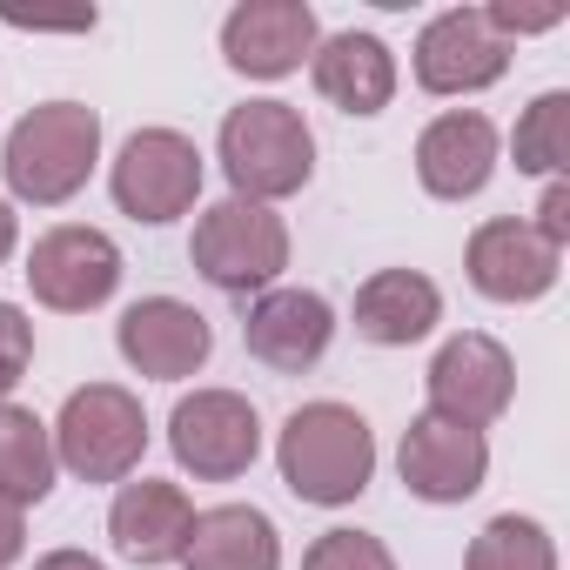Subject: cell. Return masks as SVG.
<instances>
[{
	"mask_svg": "<svg viewBox=\"0 0 570 570\" xmlns=\"http://www.w3.org/2000/svg\"><path fill=\"white\" fill-rule=\"evenodd\" d=\"M275 470L296 503L343 510L376 476V436H370L363 410H350V403H303L275 436Z\"/></svg>",
	"mask_w": 570,
	"mask_h": 570,
	"instance_id": "cell-1",
	"label": "cell"
},
{
	"mask_svg": "<svg viewBox=\"0 0 570 570\" xmlns=\"http://www.w3.org/2000/svg\"><path fill=\"white\" fill-rule=\"evenodd\" d=\"M101 161V115L88 101H41L8 128V148H0V175H8V195L28 208H61L88 188Z\"/></svg>",
	"mask_w": 570,
	"mask_h": 570,
	"instance_id": "cell-2",
	"label": "cell"
},
{
	"mask_svg": "<svg viewBox=\"0 0 570 570\" xmlns=\"http://www.w3.org/2000/svg\"><path fill=\"white\" fill-rule=\"evenodd\" d=\"M215 161H222V175H228V188L242 202L275 208L282 195H303L309 188V175H316V135H309L303 108H289V101H242V108L222 115Z\"/></svg>",
	"mask_w": 570,
	"mask_h": 570,
	"instance_id": "cell-3",
	"label": "cell"
},
{
	"mask_svg": "<svg viewBox=\"0 0 570 570\" xmlns=\"http://www.w3.org/2000/svg\"><path fill=\"white\" fill-rule=\"evenodd\" d=\"M188 262L222 296H262V289H275V275L289 268V222L262 202L228 195V202L195 215Z\"/></svg>",
	"mask_w": 570,
	"mask_h": 570,
	"instance_id": "cell-4",
	"label": "cell"
},
{
	"mask_svg": "<svg viewBox=\"0 0 570 570\" xmlns=\"http://www.w3.org/2000/svg\"><path fill=\"white\" fill-rule=\"evenodd\" d=\"M48 430H55V463L81 483H128L148 456V410L121 383L75 390Z\"/></svg>",
	"mask_w": 570,
	"mask_h": 570,
	"instance_id": "cell-5",
	"label": "cell"
},
{
	"mask_svg": "<svg viewBox=\"0 0 570 570\" xmlns=\"http://www.w3.org/2000/svg\"><path fill=\"white\" fill-rule=\"evenodd\" d=\"M108 195L121 215L161 228L202 202V148L181 128H135L108 161Z\"/></svg>",
	"mask_w": 570,
	"mask_h": 570,
	"instance_id": "cell-6",
	"label": "cell"
},
{
	"mask_svg": "<svg viewBox=\"0 0 570 570\" xmlns=\"http://www.w3.org/2000/svg\"><path fill=\"white\" fill-rule=\"evenodd\" d=\"M21 275H28V289H35L41 309H55V316H88V309L115 303L128 262H121V248H115L108 228L61 222V228H48V235L28 248V268H21Z\"/></svg>",
	"mask_w": 570,
	"mask_h": 570,
	"instance_id": "cell-7",
	"label": "cell"
},
{
	"mask_svg": "<svg viewBox=\"0 0 570 570\" xmlns=\"http://www.w3.org/2000/svg\"><path fill=\"white\" fill-rule=\"evenodd\" d=\"M168 450L195 483H235L262 456V416L242 390H195L168 416Z\"/></svg>",
	"mask_w": 570,
	"mask_h": 570,
	"instance_id": "cell-8",
	"label": "cell"
},
{
	"mask_svg": "<svg viewBox=\"0 0 570 570\" xmlns=\"http://www.w3.org/2000/svg\"><path fill=\"white\" fill-rule=\"evenodd\" d=\"M423 396H430V416L463 423V430H490L510 410V396H517V363H510V350L497 336L463 330V336H450L430 356Z\"/></svg>",
	"mask_w": 570,
	"mask_h": 570,
	"instance_id": "cell-9",
	"label": "cell"
},
{
	"mask_svg": "<svg viewBox=\"0 0 570 570\" xmlns=\"http://www.w3.org/2000/svg\"><path fill=\"white\" fill-rule=\"evenodd\" d=\"M416 88L423 95H483L510 75V41L483 21V8H450L436 21H423L416 48H410Z\"/></svg>",
	"mask_w": 570,
	"mask_h": 570,
	"instance_id": "cell-10",
	"label": "cell"
},
{
	"mask_svg": "<svg viewBox=\"0 0 570 570\" xmlns=\"http://www.w3.org/2000/svg\"><path fill=\"white\" fill-rule=\"evenodd\" d=\"M115 350H121V363H128L135 376H148V383H181V376H195V370L215 356V330H208V316H202L195 303H181V296H141V303L121 309Z\"/></svg>",
	"mask_w": 570,
	"mask_h": 570,
	"instance_id": "cell-11",
	"label": "cell"
},
{
	"mask_svg": "<svg viewBox=\"0 0 570 570\" xmlns=\"http://www.w3.org/2000/svg\"><path fill=\"white\" fill-rule=\"evenodd\" d=\"M323 41L309 0H242L222 21V61L248 81H289Z\"/></svg>",
	"mask_w": 570,
	"mask_h": 570,
	"instance_id": "cell-12",
	"label": "cell"
},
{
	"mask_svg": "<svg viewBox=\"0 0 570 570\" xmlns=\"http://www.w3.org/2000/svg\"><path fill=\"white\" fill-rule=\"evenodd\" d=\"M463 275H470V289L490 296V303H543L557 289V275H563V248H550L523 215H497L470 235L463 248Z\"/></svg>",
	"mask_w": 570,
	"mask_h": 570,
	"instance_id": "cell-13",
	"label": "cell"
},
{
	"mask_svg": "<svg viewBox=\"0 0 570 570\" xmlns=\"http://www.w3.org/2000/svg\"><path fill=\"white\" fill-rule=\"evenodd\" d=\"M336 343V309L316 296V289H262L248 303V323H242V350L275 370V376H303L330 356Z\"/></svg>",
	"mask_w": 570,
	"mask_h": 570,
	"instance_id": "cell-14",
	"label": "cell"
},
{
	"mask_svg": "<svg viewBox=\"0 0 570 570\" xmlns=\"http://www.w3.org/2000/svg\"><path fill=\"white\" fill-rule=\"evenodd\" d=\"M396 470H403V490L423 503H470L490 476V443H483V430H463V423H443L423 410L403 430Z\"/></svg>",
	"mask_w": 570,
	"mask_h": 570,
	"instance_id": "cell-15",
	"label": "cell"
},
{
	"mask_svg": "<svg viewBox=\"0 0 570 570\" xmlns=\"http://www.w3.org/2000/svg\"><path fill=\"white\" fill-rule=\"evenodd\" d=\"M188 530H195V503H188L181 483H161V476H128V483H115V503H108L115 557H128V563H141V570L181 563Z\"/></svg>",
	"mask_w": 570,
	"mask_h": 570,
	"instance_id": "cell-16",
	"label": "cell"
},
{
	"mask_svg": "<svg viewBox=\"0 0 570 570\" xmlns=\"http://www.w3.org/2000/svg\"><path fill=\"white\" fill-rule=\"evenodd\" d=\"M497 155H503L497 121L476 115V108H450V115H436V121L416 135V181H423V195H436V202H470V195L490 188Z\"/></svg>",
	"mask_w": 570,
	"mask_h": 570,
	"instance_id": "cell-17",
	"label": "cell"
},
{
	"mask_svg": "<svg viewBox=\"0 0 570 570\" xmlns=\"http://www.w3.org/2000/svg\"><path fill=\"white\" fill-rule=\"evenodd\" d=\"M309 81H316V95H323L330 108L370 121V115H383V108L396 101V55H390L376 35L343 28V35H323V41H316Z\"/></svg>",
	"mask_w": 570,
	"mask_h": 570,
	"instance_id": "cell-18",
	"label": "cell"
},
{
	"mask_svg": "<svg viewBox=\"0 0 570 570\" xmlns=\"http://www.w3.org/2000/svg\"><path fill=\"white\" fill-rule=\"evenodd\" d=\"M350 323L376 350H410V343H423L443 323V289H436L423 268H376L363 289H356Z\"/></svg>",
	"mask_w": 570,
	"mask_h": 570,
	"instance_id": "cell-19",
	"label": "cell"
},
{
	"mask_svg": "<svg viewBox=\"0 0 570 570\" xmlns=\"http://www.w3.org/2000/svg\"><path fill=\"white\" fill-rule=\"evenodd\" d=\"M181 570H282V530L255 503H215L195 510Z\"/></svg>",
	"mask_w": 570,
	"mask_h": 570,
	"instance_id": "cell-20",
	"label": "cell"
},
{
	"mask_svg": "<svg viewBox=\"0 0 570 570\" xmlns=\"http://www.w3.org/2000/svg\"><path fill=\"white\" fill-rule=\"evenodd\" d=\"M55 476H61L55 430L35 410H21V403H0V497L35 510V503H48Z\"/></svg>",
	"mask_w": 570,
	"mask_h": 570,
	"instance_id": "cell-21",
	"label": "cell"
},
{
	"mask_svg": "<svg viewBox=\"0 0 570 570\" xmlns=\"http://www.w3.org/2000/svg\"><path fill=\"white\" fill-rule=\"evenodd\" d=\"M510 161H517V175L563 181V168H570V95L563 88H550L523 108V121L510 135Z\"/></svg>",
	"mask_w": 570,
	"mask_h": 570,
	"instance_id": "cell-22",
	"label": "cell"
},
{
	"mask_svg": "<svg viewBox=\"0 0 570 570\" xmlns=\"http://www.w3.org/2000/svg\"><path fill=\"white\" fill-rule=\"evenodd\" d=\"M463 570H557V537H550L537 517L503 510V517H490V523L470 537Z\"/></svg>",
	"mask_w": 570,
	"mask_h": 570,
	"instance_id": "cell-23",
	"label": "cell"
},
{
	"mask_svg": "<svg viewBox=\"0 0 570 570\" xmlns=\"http://www.w3.org/2000/svg\"><path fill=\"white\" fill-rule=\"evenodd\" d=\"M303 570H396L390 543L370 537V530H323L309 550H303Z\"/></svg>",
	"mask_w": 570,
	"mask_h": 570,
	"instance_id": "cell-24",
	"label": "cell"
},
{
	"mask_svg": "<svg viewBox=\"0 0 570 570\" xmlns=\"http://www.w3.org/2000/svg\"><path fill=\"white\" fill-rule=\"evenodd\" d=\"M35 363V323L21 303H0V403H14V390L28 383Z\"/></svg>",
	"mask_w": 570,
	"mask_h": 570,
	"instance_id": "cell-25",
	"label": "cell"
},
{
	"mask_svg": "<svg viewBox=\"0 0 570 570\" xmlns=\"http://www.w3.org/2000/svg\"><path fill=\"white\" fill-rule=\"evenodd\" d=\"M483 21H490L503 41H517V35H550V28L563 21V0H550V8H517V0H490Z\"/></svg>",
	"mask_w": 570,
	"mask_h": 570,
	"instance_id": "cell-26",
	"label": "cell"
},
{
	"mask_svg": "<svg viewBox=\"0 0 570 570\" xmlns=\"http://www.w3.org/2000/svg\"><path fill=\"white\" fill-rule=\"evenodd\" d=\"M550 248H570V181H543V202H537V222H530Z\"/></svg>",
	"mask_w": 570,
	"mask_h": 570,
	"instance_id": "cell-27",
	"label": "cell"
},
{
	"mask_svg": "<svg viewBox=\"0 0 570 570\" xmlns=\"http://www.w3.org/2000/svg\"><path fill=\"white\" fill-rule=\"evenodd\" d=\"M28 557V510L0 497V570H14Z\"/></svg>",
	"mask_w": 570,
	"mask_h": 570,
	"instance_id": "cell-28",
	"label": "cell"
},
{
	"mask_svg": "<svg viewBox=\"0 0 570 570\" xmlns=\"http://www.w3.org/2000/svg\"><path fill=\"white\" fill-rule=\"evenodd\" d=\"M35 570H108V563L88 550H48V557H35Z\"/></svg>",
	"mask_w": 570,
	"mask_h": 570,
	"instance_id": "cell-29",
	"label": "cell"
},
{
	"mask_svg": "<svg viewBox=\"0 0 570 570\" xmlns=\"http://www.w3.org/2000/svg\"><path fill=\"white\" fill-rule=\"evenodd\" d=\"M21 248V215H14V202L8 195H0V262H8Z\"/></svg>",
	"mask_w": 570,
	"mask_h": 570,
	"instance_id": "cell-30",
	"label": "cell"
}]
</instances>
